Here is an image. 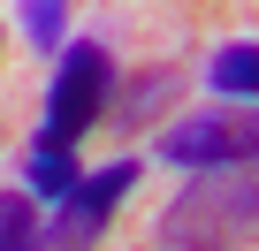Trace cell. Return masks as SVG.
<instances>
[{
  "label": "cell",
  "mask_w": 259,
  "mask_h": 251,
  "mask_svg": "<svg viewBox=\"0 0 259 251\" xmlns=\"http://www.w3.org/2000/svg\"><path fill=\"white\" fill-rule=\"evenodd\" d=\"M130 183H138V160H107V168L76 175V190L54 198V221H38L31 251H92L99 228L114 221V206L130 198Z\"/></svg>",
  "instance_id": "277c9868"
},
{
  "label": "cell",
  "mask_w": 259,
  "mask_h": 251,
  "mask_svg": "<svg viewBox=\"0 0 259 251\" xmlns=\"http://www.w3.org/2000/svg\"><path fill=\"white\" fill-rule=\"evenodd\" d=\"M160 160L168 168H251L259 160V107H206V114H176L160 130Z\"/></svg>",
  "instance_id": "3957f363"
},
{
  "label": "cell",
  "mask_w": 259,
  "mask_h": 251,
  "mask_svg": "<svg viewBox=\"0 0 259 251\" xmlns=\"http://www.w3.org/2000/svg\"><path fill=\"white\" fill-rule=\"evenodd\" d=\"M61 23H69V0H23V38H31L38 54L61 46Z\"/></svg>",
  "instance_id": "9c48e42d"
},
{
  "label": "cell",
  "mask_w": 259,
  "mask_h": 251,
  "mask_svg": "<svg viewBox=\"0 0 259 251\" xmlns=\"http://www.w3.org/2000/svg\"><path fill=\"white\" fill-rule=\"evenodd\" d=\"M160 251H198V243H160Z\"/></svg>",
  "instance_id": "30bf717a"
},
{
  "label": "cell",
  "mask_w": 259,
  "mask_h": 251,
  "mask_svg": "<svg viewBox=\"0 0 259 251\" xmlns=\"http://www.w3.org/2000/svg\"><path fill=\"white\" fill-rule=\"evenodd\" d=\"M176 91H183V69H176V61H160V69H145V76L130 84V91L114 84V107H122V130H138V122H160V107H168Z\"/></svg>",
  "instance_id": "5b68a950"
},
{
  "label": "cell",
  "mask_w": 259,
  "mask_h": 251,
  "mask_svg": "<svg viewBox=\"0 0 259 251\" xmlns=\"http://www.w3.org/2000/svg\"><path fill=\"white\" fill-rule=\"evenodd\" d=\"M23 183H31V198H46V206L69 198V190H76V153H69V145H31V153H23Z\"/></svg>",
  "instance_id": "8992f818"
},
{
  "label": "cell",
  "mask_w": 259,
  "mask_h": 251,
  "mask_svg": "<svg viewBox=\"0 0 259 251\" xmlns=\"http://www.w3.org/2000/svg\"><path fill=\"white\" fill-rule=\"evenodd\" d=\"M206 76H213V91H229V99H259V38H244V46H221Z\"/></svg>",
  "instance_id": "52a82bcc"
},
{
  "label": "cell",
  "mask_w": 259,
  "mask_h": 251,
  "mask_svg": "<svg viewBox=\"0 0 259 251\" xmlns=\"http://www.w3.org/2000/svg\"><path fill=\"white\" fill-rule=\"evenodd\" d=\"M206 183L176 190L160 213V243H198V251H244L259 243V160L251 168H198Z\"/></svg>",
  "instance_id": "6da1fadb"
},
{
  "label": "cell",
  "mask_w": 259,
  "mask_h": 251,
  "mask_svg": "<svg viewBox=\"0 0 259 251\" xmlns=\"http://www.w3.org/2000/svg\"><path fill=\"white\" fill-rule=\"evenodd\" d=\"M114 99V61L99 38H69L54 54V84H46V122H38V145H69L99 130V114Z\"/></svg>",
  "instance_id": "7a4b0ae2"
},
{
  "label": "cell",
  "mask_w": 259,
  "mask_h": 251,
  "mask_svg": "<svg viewBox=\"0 0 259 251\" xmlns=\"http://www.w3.org/2000/svg\"><path fill=\"white\" fill-rule=\"evenodd\" d=\"M31 236H38V198L0 190V251H31Z\"/></svg>",
  "instance_id": "ba28073f"
}]
</instances>
